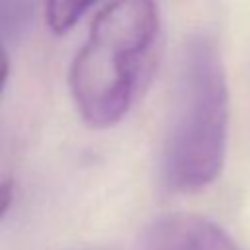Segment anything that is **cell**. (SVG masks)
Segmentation results:
<instances>
[{
  "label": "cell",
  "mask_w": 250,
  "mask_h": 250,
  "mask_svg": "<svg viewBox=\"0 0 250 250\" xmlns=\"http://www.w3.org/2000/svg\"><path fill=\"white\" fill-rule=\"evenodd\" d=\"M156 0H109L76 53L68 84L86 125L105 129L129 111L158 37Z\"/></svg>",
  "instance_id": "cell-1"
},
{
  "label": "cell",
  "mask_w": 250,
  "mask_h": 250,
  "mask_svg": "<svg viewBox=\"0 0 250 250\" xmlns=\"http://www.w3.org/2000/svg\"><path fill=\"white\" fill-rule=\"evenodd\" d=\"M229 86L213 37L193 35L186 49L174 123L162 156V178L172 191L193 193L217 180L225 164Z\"/></svg>",
  "instance_id": "cell-2"
},
{
  "label": "cell",
  "mask_w": 250,
  "mask_h": 250,
  "mask_svg": "<svg viewBox=\"0 0 250 250\" xmlns=\"http://www.w3.org/2000/svg\"><path fill=\"white\" fill-rule=\"evenodd\" d=\"M141 250H240L236 242L213 221L174 213L156 219L145 232Z\"/></svg>",
  "instance_id": "cell-3"
},
{
  "label": "cell",
  "mask_w": 250,
  "mask_h": 250,
  "mask_svg": "<svg viewBox=\"0 0 250 250\" xmlns=\"http://www.w3.org/2000/svg\"><path fill=\"white\" fill-rule=\"evenodd\" d=\"M98 0H45V21L57 35L66 33Z\"/></svg>",
  "instance_id": "cell-4"
},
{
  "label": "cell",
  "mask_w": 250,
  "mask_h": 250,
  "mask_svg": "<svg viewBox=\"0 0 250 250\" xmlns=\"http://www.w3.org/2000/svg\"><path fill=\"white\" fill-rule=\"evenodd\" d=\"M29 20L27 0H0V37H12Z\"/></svg>",
  "instance_id": "cell-5"
},
{
  "label": "cell",
  "mask_w": 250,
  "mask_h": 250,
  "mask_svg": "<svg viewBox=\"0 0 250 250\" xmlns=\"http://www.w3.org/2000/svg\"><path fill=\"white\" fill-rule=\"evenodd\" d=\"M12 199H14V184L10 180L2 182L0 184V219L6 215L8 207L12 205Z\"/></svg>",
  "instance_id": "cell-6"
},
{
  "label": "cell",
  "mask_w": 250,
  "mask_h": 250,
  "mask_svg": "<svg viewBox=\"0 0 250 250\" xmlns=\"http://www.w3.org/2000/svg\"><path fill=\"white\" fill-rule=\"evenodd\" d=\"M8 74H10V59H8L6 49H4L2 43H0V94H2L4 86H6Z\"/></svg>",
  "instance_id": "cell-7"
}]
</instances>
